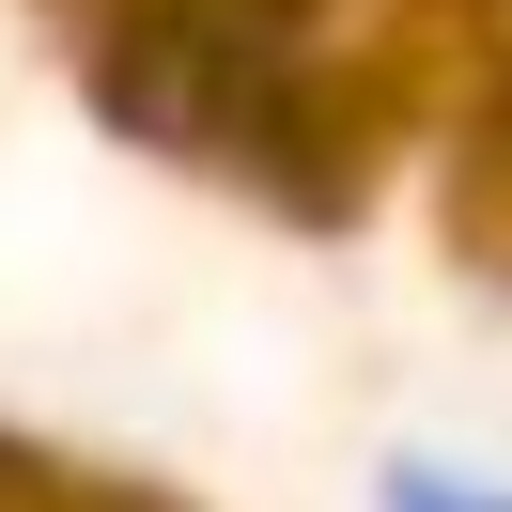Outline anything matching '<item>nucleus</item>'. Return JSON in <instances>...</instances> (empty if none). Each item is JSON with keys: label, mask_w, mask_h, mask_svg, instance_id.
I'll use <instances>...</instances> for the list:
<instances>
[{"label": "nucleus", "mask_w": 512, "mask_h": 512, "mask_svg": "<svg viewBox=\"0 0 512 512\" xmlns=\"http://www.w3.org/2000/svg\"><path fill=\"white\" fill-rule=\"evenodd\" d=\"M94 94L125 109L140 140L233 171V187L326 218L342 202V109H326V63L264 16V0H140L94 32Z\"/></svg>", "instance_id": "f257e3e1"}]
</instances>
